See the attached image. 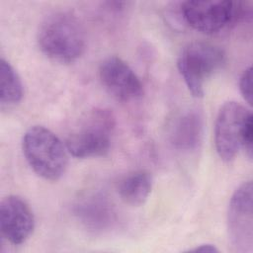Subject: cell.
I'll return each mask as SVG.
<instances>
[{
    "label": "cell",
    "instance_id": "obj_1",
    "mask_svg": "<svg viewBox=\"0 0 253 253\" xmlns=\"http://www.w3.org/2000/svg\"><path fill=\"white\" fill-rule=\"evenodd\" d=\"M38 44L42 52L52 61L68 64L84 53L86 36L75 16L57 12L42 23L38 32Z\"/></svg>",
    "mask_w": 253,
    "mask_h": 253
},
{
    "label": "cell",
    "instance_id": "obj_6",
    "mask_svg": "<svg viewBox=\"0 0 253 253\" xmlns=\"http://www.w3.org/2000/svg\"><path fill=\"white\" fill-rule=\"evenodd\" d=\"M224 61L225 53L219 46L195 42L182 50L177 66L191 94L194 97H202L205 82L221 68Z\"/></svg>",
    "mask_w": 253,
    "mask_h": 253
},
{
    "label": "cell",
    "instance_id": "obj_15",
    "mask_svg": "<svg viewBox=\"0 0 253 253\" xmlns=\"http://www.w3.org/2000/svg\"><path fill=\"white\" fill-rule=\"evenodd\" d=\"M190 252H206V253H213L218 252V249L213 244H201L193 249L189 250Z\"/></svg>",
    "mask_w": 253,
    "mask_h": 253
},
{
    "label": "cell",
    "instance_id": "obj_10",
    "mask_svg": "<svg viewBox=\"0 0 253 253\" xmlns=\"http://www.w3.org/2000/svg\"><path fill=\"white\" fill-rule=\"evenodd\" d=\"M204 118L197 110H188L177 115L168 130L170 143L178 150L193 151L202 143Z\"/></svg>",
    "mask_w": 253,
    "mask_h": 253
},
{
    "label": "cell",
    "instance_id": "obj_8",
    "mask_svg": "<svg viewBox=\"0 0 253 253\" xmlns=\"http://www.w3.org/2000/svg\"><path fill=\"white\" fill-rule=\"evenodd\" d=\"M99 78L117 100L129 102L143 95L142 84L132 68L118 56L105 58L99 66Z\"/></svg>",
    "mask_w": 253,
    "mask_h": 253
},
{
    "label": "cell",
    "instance_id": "obj_4",
    "mask_svg": "<svg viewBox=\"0 0 253 253\" xmlns=\"http://www.w3.org/2000/svg\"><path fill=\"white\" fill-rule=\"evenodd\" d=\"M180 14L194 30L213 35L244 20L250 14V8L240 1H186L180 5Z\"/></svg>",
    "mask_w": 253,
    "mask_h": 253
},
{
    "label": "cell",
    "instance_id": "obj_7",
    "mask_svg": "<svg viewBox=\"0 0 253 253\" xmlns=\"http://www.w3.org/2000/svg\"><path fill=\"white\" fill-rule=\"evenodd\" d=\"M252 182L241 184L233 193L227 212L228 235L237 251L252 248Z\"/></svg>",
    "mask_w": 253,
    "mask_h": 253
},
{
    "label": "cell",
    "instance_id": "obj_9",
    "mask_svg": "<svg viewBox=\"0 0 253 253\" xmlns=\"http://www.w3.org/2000/svg\"><path fill=\"white\" fill-rule=\"evenodd\" d=\"M35 229V215L29 204L18 196L4 198L0 205L1 235L13 245L26 242Z\"/></svg>",
    "mask_w": 253,
    "mask_h": 253
},
{
    "label": "cell",
    "instance_id": "obj_14",
    "mask_svg": "<svg viewBox=\"0 0 253 253\" xmlns=\"http://www.w3.org/2000/svg\"><path fill=\"white\" fill-rule=\"evenodd\" d=\"M252 68L249 66L247 69H245L240 77L239 81V89L240 92L245 99V101L249 104L252 105Z\"/></svg>",
    "mask_w": 253,
    "mask_h": 253
},
{
    "label": "cell",
    "instance_id": "obj_3",
    "mask_svg": "<svg viewBox=\"0 0 253 253\" xmlns=\"http://www.w3.org/2000/svg\"><path fill=\"white\" fill-rule=\"evenodd\" d=\"M22 147L27 162L40 177L56 181L64 174L68 151L50 129L42 126L30 127L24 134Z\"/></svg>",
    "mask_w": 253,
    "mask_h": 253
},
{
    "label": "cell",
    "instance_id": "obj_5",
    "mask_svg": "<svg viewBox=\"0 0 253 253\" xmlns=\"http://www.w3.org/2000/svg\"><path fill=\"white\" fill-rule=\"evenodd\" d=\"M115 118L109 110L95 109L67 136V151L77 158L104 156L111 146Z\"/></svg>",
    "mask_w": 253,
    "mask_h": 253
},
{
    "label": "cell",
    "instance_id": "obj_13",
    "mask_svg": "<svg viewBox=\"0 0 253 253\" xmlns=\"http://www.w3.org/2000/svg\"><path fill=\"white\" fill-rule=\"evenodd\" d=\"M78 215L92 228L105 227L112 218L110 205L102 197H92L78 207Z\"/></svg>",
    "mask_w": 253,
    "mask_h": 253
},
{
    "label": "cell",
    "instance_id": "obj_12",
    "mask_svg": "<svg viewBox=\"0 0 253 253\" xmlns=\"http://www.w3.org/2000/svg\"><path fill=\"white\" fill-rule=\"evenodd\" d=\"M24 95L21 78L9 61H0V104L1 108H9L18 104Z\"/></svg>",
    "mask_w": 253,
    "mask_h": 253
},
{
    "label": "cell",
    "instance_id": "obj_2",
    "mask_svg": "<svg viewBox=\"0 0 253 253\" xmlns=\"http://www.w3.org/2000/svg\"><path fill=\"white\" fill-rule=\"evenodd\" d=\"M214 144L218 156L231 161L241 148L252 157L253 118L240 103H224L218 111L214 125Z\"/></svg>",
    "mask_w": 253,
    "mask_h": 253
},
{
    "label": "cell",
    "instance_id": "obj_11",
    "mask_svg": "<svg viewBox=\"0 0 253 253\" xmlns=\"http://www.w3.org/2000/svg\"><path fill=\"white\" fill-rule=\"evenodd\" d=\"M152 176L147 171H135L123 177L118 185L122 201L132 207L143 205L152 189Z\"/></svg>",
    "mask_w": 253,
    "mask_h": 253
}]
</instances>
